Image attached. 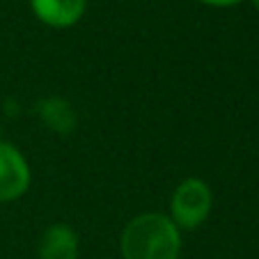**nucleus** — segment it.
I'll return each instance as SVG.
<instances>
[{
	"label": "nucleus",
	"mask_w": 259,
	"mask_h": 259,
	"mask_svg": "<svg viewBox=\"0 0 259 259\" xmlns=\"http://www.w3.org/2000/svg\"><path fill=\"white\" fill-rule=\"evenodd\" d=\"M119 254L122 259H179L181 230L161 211L138 213L124 225Z\"/></svg>",
	"instance_id": "obj_1"
},
{
	"label": "nucleus",
	"mask_w": 259,
	"mask_h": 259,
	"mask_svg": "<svg viewBox=\"0 0 259 259\" xmlns=\"http://www.w3.org/2000/svg\"><path fill=\"white\" fill-rule=\"evenodd\" d=\"M213 209V191L200 177H186L177 184L170 197V218L181 232L197 230L204 225Z\"/></svg>",
	"instance_id": "obj_2"
},
{
	"label": "nucleus",
	"mask_w": 259,
	"mask_h": 259,
	"mask_svg": "<svg viewBox=\"0 0 259 259\" xmlns=\"http://www.w3.org/2000/svg\"><path fill=\"white\" fill-rule=\"evenodd\" d=\"M32 181L28 158L12 142L0 140V204L23 197Z\"/></svg>",
	"instance_id": "obj_3"
},
{
	"label": "nucleus",
	"mask_w": 259,
	"mask_h": 259,
	"mask_svg": "<svg viewBox=\"0 0 259 259\" xmlns=\"http://www.w3.org/2000/svg\"><path fill=\"white\" fill-rule=\"evenodd\" d=\"M34 19L49 28H71L83 19L88 0H30Z\"/></svg>",
	"instance_id": "obj_4"
},
{
	"label": "nucleus",
	"mask_w": 259,
	"mask_h": 259,
	"mask_svg": "<svg viewBox=\"0 0 259 259\" xmlns=\"http://www.w3.org/2000/svg\"><path fill=\"white\" fill-rule=\"evenodd\" d=\"M78 232L67 223H53L44 230L37 245L39 259H78Z\"/></svg>",
	"instance_id": "obj_5"
},
{
	"label": "nucleus",
	"mask_w": 259,
	"mask_h": 259,
	"mask_svg": "<svg viewBox=\"0 0 259 259\" xmlns=\"http://www.w3.org/2000/svg\"><path fill=\"white\" fill-rule=\"evenodd\" d=\"M37 113H39L44 126L58 136H69L78 124V115H76V108L71 106V101H67L64 97H55V94L41 99Z\"/></svg>",
	"instance_id": "obj_6"
},
{
	"label": "nucleus",
	"mask_w": 259,
	"mask_h": 259,
	"mask_svg": "<svg viewBox=\"0 0 259 259\" xmlns=\"http://www.w3.org/2000/svg\"><path fill=\"white\" fill-rule=\"evenodd\" d=\"M197 3H202L206 7H234L241 0H197Z\"/></svg>",
	"instance_id": "obj_7"
},
{
	"label": "nucleus",
	"mask_w": 259,
	"mask_h": 259,
	"mask_svg": "<svg viewBox=\"0 0 259 259\" xmlns=\"http://www.w3.org/2000/svg\"><path fill=\"white\" fill-rule=\"evenodd\" d=\"M252 7H254V10L259 12V0H252Z\"/></svg>",
	"instance_id": "obj_8"
},
{
	"label": "nucleus",
	"mask_w": 259,
	"mask_h": 259,
	"mask_svg": "<svg viewBox=\"0 0 259 259\" xmlns=\"http://www.w3.org/2000/svg\"><path fill=\"white\" fill-rule=\"evenodd\" d=\"M0 140H5V138H3V126H0Z\"/></svg>",
	"instance_id": "obj_9"
}]
</instances>
